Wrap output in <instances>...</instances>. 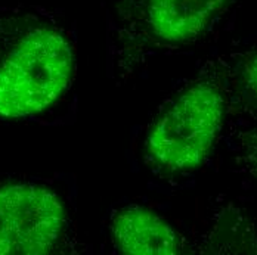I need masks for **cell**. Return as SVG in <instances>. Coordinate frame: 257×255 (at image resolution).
Returning a JSON list of instances; mask_svg holds the SVG:
<instances>
[{"mask_svg":"<svg viewBox=\"0 0 257 255\" xmlns=\"http://www.w3.org/2000/svg\"><path fill=\"white\" fill-rule=\"evenodd\" d=\"M74 49L67 31L36 14L0 17V117L37 114L68 89Z\"/></svg>","mask_w":257,"mask_h":255,"instance_id":"6da1fadb","label":"cell"},{"mask_svg":"<svg viewBox=\"0 0 257 255\" xmlns=\"http://www.w3.org/2000/svg\"><path fill=\"white\" fill-rule=\"evenodd\" d=\"M225 112V99L211 84L188 87L153 121L145 139L151 164L166 173L197 168L211 149Z\"/></svg>","mask_w":257,"mask_h":255,"instance_id":"7a4b0ae2","label":"cell"},{"mask_svg":"<svg viewBox=\"0 0 257 255\" xmlns=\"http://www.w3.org/2000/svg\"><path fill=\"white\" fill-rule=\"evenodd\" d=\"M231 0H109L112 39L123 49L188 45L204 36Z\"/></svg>","mask_w":257,"mask_h":255,"instance_id":"3957f363","label":"cell"},{"mask_svg":"<svg viewBox=\"0 0 257 255\" xmlns=\"http://www.w3.org/2000/svg\"><path fill=\"white\" fill-rule=\"evenodd\" d=\"M65 230V208L52 190L36 184L0 189V255L51 254Z\"/></svg>","mask_w":257,"mask_h":255,"instance_id":"277c9868","label":"cell"},{"mask_svg":"<svg viewBox=\"0 0 257 255\" xmlns=\"http://www.w3.org/2000/svg\"><path fill=\"white\" fill-rule=\"evenodd\" d=\"M111 233L117 248L130 255H175L182 252V237L166 220L142 206L120 209Z\"/></svg>","mask_w":257,"mask_h":255,"instance_id":"5b68a950","label":"cell"},{"mask_svg":"<svg viewBox=\"0 0 257 255\" xmlns=\"http://www.w3.org/2000/svg\"><path fill=\"white\" fill-rule=\"evenodd\" d=\"M242 84L247 96L257 108V52L251 53L245 61L244 73H242Z\"/></svg>","mask_w":257,"mask_h":255,"instance_id":"8992f818","label":"cell"}]
</instances>
